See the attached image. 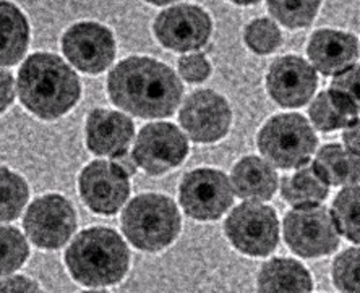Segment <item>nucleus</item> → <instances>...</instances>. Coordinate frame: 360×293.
<instances>
[{"label": "nucleus", "instance_id": "1", "mask_svg": "<svg viewBox=\"0 0 360 293\" xmlns=\"http://www.w3.org/2000/svg\"><path fill=\"white\" fill-rule=\"evenodd\" d=\"M108 91L122 110L140 119H162L177 110L184 86L171 67L150 57H129L109 73Z\"/></svg>", "mask_w": 360, "mask_h": 293}, {"label": "nucleus", "instance_id": "2", "mask_svg": "<svg viewBox=\"0 0 360 293\" xmlns=\"http://www.w3.org/2000/svg\"><path fill=\"white\" fill-rule=\"evenodd\" d=\"M21 104L42 120H56L78 103L82 94L77 73L59 56L38 52L18 72Z\"/></svg>", "mask_w": 360, "mask_h": 293}, {"label": "nucleus", "instance_id": "3", "mask_svg": "<svg viewBox=\"0 0 360 293\" xmlns=\"http://www.w3.org/2000/svg\"><path fill=\"white\" fill-rule=\"evenodd\" d=\"M72 277L88 287L114 285L129 271L130 254L122 237L112 228L93 227L73 240L65 253Z\"/></svg>", "mask_w": 360, "mask_h": 293}, {"label": "nucleus", "instance_id": "4", "mask_svg": "<svg viewBox=\"0 0 360 293\" xmlns=\"http://www.w3.org/2000/svg\"><path fill=\"white\" fill-rule=\"evenodd\" d=\"M120 222L129 242L143 252H160L169 247L182 226L176 202L155 193L131 200L122 212Z\"/></svg>", "mask_w": 360, "mask_h": 293}, {"label": "nucleus", "instance_id": "5", "mask_svg": "<svg viewBox=\"0 0 360 293\" xmlns=\"http://www.w3.org/2000/svg\"><path fill=\"white\" fill-rule=\"evenodd\" d=\"M257 143L268 162L289 170L309 162L319 140L305 117L281 114L263 125Z\"/></svg>", "mask_w": 360, "mask_h": 293}, {"label": "nucleus", "instance_id": "6", "mask_svg": "<svg viewBox=\"0 0 360 293\" xmlns=\"http://www.w3.org/2000/svg\"><path fill=\"white\" fill-rule=\"evenodd\" d=\"M284 240L302 258H320L340 247L335 219L325 206L295 207L284 217Z\"/></svg>", "mask_w": 360, "mask_h": 293}, {"label": "nucleus", "instance_id": "7", "mask_svg": "<svg viewBox=\"0 0 360 293\" xmlns=\"http://www.w3.org/2000/svg\"><path fill=\"white\" fill-rule=\"evenodd\" d=\"M224 230L231 243L248 256H268L279 242L276 211L260 202H243L232 209Z\"/></svg>", "mask_w": 360, "mask_h": 293}, {"label": "nucleus", "instance_id": "8", "mask_svg": "<svg viewBox=\"0 0 360 293\" xmlns=\"http://www.w3.org/2000/svg\"><path fill=\"white\" fill-rule=\"evenodd\" d=\"M180 206L197 221H216L232 204V186L224 172L197 169L185 174L180 182Z\"/></svg>", "mask_w": 360, "mask_h": 293}, {"label": "nucleus", "instance_id": "9", "mask_svg": "<svg viewBox=\"0 0 360 293\" xmlns=\"http://www.w3.org/2000/svg\"><path fill=\"white\" fill-rule=\"evenodd\" d=\"M25 232L36 247L57 249L77 228V214L70 201L60 195H46L31 202L25 214Z\"/></svg>", "mask_w": 360, "mask_h": 293}, {"label": "nucleus", "instance_id": "10", "mask_svg": "<svg viewBox=\"0 0 360 293\" xmlns=\"http://www.w3.org/2000/svg\"><path fill=\"white\" fill-rule=\"evenodd\" d=\"M187 154V138L176 125L166 122L143 126L134 148L135 161L150 175H162L176 169Z\"/></svg>", "mask_w": 360, "mask_h": 293}, {"label": "nucleus", "instance_id": "11", "mask_svg": "<svg viewBox=\"0 0 360 293\" xmlns=\"http://www.w3.org/2000/svg\"><path fill=\"white\" fill-rule=\"evenodd\" d=\"M158 41L176 52L197 51L210 39L213 23L198 5L179 4L162 10L153 25Z\"/></svg>", "mask_w": 360, "mask_h": 293}, {"label": "nucleus", "instance_id": "12", "mask_svg": "<svg viewBox=\"0 0 360 293\" xmlns=\"http://www.w3.org/2000/svg\"><path fill=\"white\" fill-rule=\"evenodd\" d=\"M67 60L84 73L104 72L115 57V39L105 26L94 21L73 25L62 37Z\"/></svg>", "mask_w": 360, "mask_h": 293}, {"label": "nucleus", "instance_id": "13", "mask_svg": "<svg viewBox=\"0 0 360 293\" xmlns=\"http://www.w3.org/2000/svg\"><path fill=\"white\" fill-rule=\"evenodd\" d=\"M179 120L193 141L214 143L229 131L232 112L221 94L200 89L185 99Z\"/></svg>", "mask_w": 360, "mask_h": 293}, {"label": "nucleus", "instance_id": "14", "mask_svg": "<svg viewBox=\"0 0 360 293\" xmlns=\"http://www.w3.org/2000/svg\"><path fill=\"white\" fill-rule=\"evenodd\" d=\"M80 195L93 212L112 216L130 195L129 177L120 172L112 162L93 161L82 170Z\"/></svg>", "mask_w": 360, "mask_h": 293}, {"label": "nucleus", "instance_id": "15", "mask_svg": "<svg viewBox=\"0 0 360 293\" xmlns=\"http://www.w3.org/2000/svg\"><path fill=\"white\" fill-rule=\"evenodd\" d=\"M319 86V77L310 63L297 56L276 58L269 67L266 88L279 105L289 109L309 103Z\"/></svg>", "mask_w": 360, "mask_h": 293}, {"label": "nucleus", "instance_id": "16", "mask_svg": "<svg viewBox=\"0 0 360 293\" xmlns=\"http://www.w3.org/2000/svg\"><path fill=\"white\" fill-rule=\"evenodd\" d=\"M307 54L316 70L325 77L340 74L354 67L359 58V41L352 33L316 30L310 37Z\"/></svg>", "mask_w": 360, "mask_h": 293}, {"label": "nucleus", "instance_id": "17", "mask_svg": "<svg viewBox=\"0 0 360 293\" xmlns=\"http://www.w3.org/2000/svg\"><path fill=\"white\" fill-rule=\"evenodd\" d=\"M135 135V125L120 112L94 109L86 120V145L98 156H117L127 151Z\"/></svg>", "mask_w": 360, "mask_h": 293}, {"label": "nucleus", "instance_id": "18", "mask_svg": "<svg viewBox=\"0 0 360 293\" xmlns=\"http://www.w3.org/2000/svg\"><path fill=\"white\" fill-rule=\"evenodd\" d=\"M276 170L260 157L247 156L232 169V190L242 200L268 201L276 193Z\"/></svg>", "mask_w": 360, "mask_h": 293}, {"label": "nucleus", "instance_id": "19", "mask_svg": "<svg viewBox=\"0 0 360 293\" xmlns=\"http://www.w3.org/2000/svg\"><path fill=\"white\" fill-rule=\"evenodd\" d=\"M314 282L305 266L290 258L264 263L258 274V293H311Z\"/></svg>", "mask_w": 360, "mask_h": 293}, {"label": "nucleus", "instance_id": "20", "mask_svg": "<svg viewBox=\"0 0 360 293\" xmlns=\"http://www.w3.org/2000/svg\"><path fill=\"white\" fill-rule=\"evenodd\" d=\"M30 26L17 5L0 2V65L10 67L25 57Z\"/></svg>", "mask_w": 360, "mask_h": 293}, {"label": "nucleus", "instance_id": "21", "mask_svg": "<svg viewBox=\"0 0 360 293\" xmlns=\"http://www.w3.org/2000/svg\"><path fill=\"white\" fill-rule=\"evenodd\" d=\"M314 169L326 185H354L360 182V157L341 145H326L316 154Z\"/></svg>", "mask_w": 360, "mask_h": 293}, {"label": "nucleus", "instance_id": "22", "mask_svg": "<svg viewBox=\"0 0 360 293\" xmlns=\"http://www.w3.org/2000/svg\"><path fill=\"white\" fill-rule=\"evenodd\" d=\"M311 124L323 133L351 126L359 120V112L333 89L321 91L310 104Z\"/></svg>", "mask_w": 360, "mask_h": 293}, {"label": "nucleus", "instance_id": "23", "mask_svg": "<svg viewBox=\"0 0 360 293\" xmlns=\"http://www.w3.org/2000/svg\"><path fill=\"white\" fill-rule=\"evenodd\" d=\"M328 185L316 175L314 165H305L297 172L283 178L281 195L290 206H316L328 198Z\"/></svg>", "mask_w": 360, "mask_h": 293}, {"label": "nucleus", "instance_id": "24", "mask_svg": "<svg viewBox=\"0 0 360 293\" xmlns=\"http://www.w3.org/2000/svg\"><path fill=\"white\" fill-rule=\"evenodd\" d=\"M336 228L349 242L360 243V186H347L333 201Z\"/></svg>", "mask_w": 360, "mask_h": 293}, {"label": "nucleus", "instance_id": "25", "mask_svg": "<svg viewBox=\"0 0 360 293\" xmlns=\"http://www.w3.org/2000/svg\"><path fill=\"white\" fill-rule=\"evenodd\" d=\"M30 198L28 183L18 174L0 167V222L17 219Z\"/></svg>", "mask_w": 360, "mask_h": 293}, {"label": "nucleus", "instance_id": "26", "mask_svg": "<svg viewBox=\"0 0 360 293\" xmlns=\"http://www.w3.org/2000/svg\"><path fill=\"white\" fill-rule=\"evenodd\" d=\"M30 247L21 232L13 227H0V275L12 274L28 259Z\"/></svg>", "mask_w": 360, "mask_h": 293}, {"label": "nucleus", "instance_id": "27", "mask_svg": "<svg viewBox=\"0 0 360 293\" xmlns=\"http://www.w3.org/2000/svg\"><path fill=\"white\" fill-rule=\"evenodd\" d=\"M331 275L341 293H360V248H349L338 254Z\"/></svg>", "mask_w": 360, "mask_h": 293}, {"label": "nucleus", "instance_id": "28", "mask_svg": "<svg viewBox=\"0 0 360 293\" xmlns=\"http://www.w3.org/2000/svg\"><path fill=\"white\" fill-rule=\"evenodd\" d=\"M319 8L320 2H268L269 13L290 30L311 25Z\"/></svg>", "mask_w": 360, "mask_h": 293}, {"label": "nucleus", "instance_id": "29", "mask_svg": "<svg viewBox=\"0 0 360 293\" xmlns=\"http://www.w3.org/2000/svg\"><path fill=\"white\" fill-rule=\"evenodd\" d=\"M245 42L255 54L266 56L278 51L283 42V36L274 21L269 18H257L247 25Z\"/></svg>", "mask_w": 360, "mask_h": 293}, {"label": "nucleus", "instance_id": "30", "mask_svg": "<svg viewBox=\"0 0 360 293\" xmlns=\"http://www.w3.org/2000/svg\"><path fill=\"white\" fill-rule=\"evenodd\" d=\"M330 89L341 94L360 114V65H354L346 72L336 74Z\"/></svg>", "mask_w": 360, "mask_h": 293}, {"label": "nucleus", "instance_id": "31", "mask_svg": "<svg viewBox=\"0 0 360 293\" xmlns=\"http://www.w3.org/2000/svg\"><path fill=\"white\" fill-rule=\"evenodd\" d=\"M179 72L185 82L201 83L211 74V65L203 54L184 56L179 60Z\"/></svg>", "mask_w": 360, "mask_h": 293}, {"label": "nucleus", "instance_id": "32", "mask_svg": "<svg viewBox=\"0 0 360 293\" xmlns=\"http://www.w3.org/2000/svg\"><path fill=\"white\" fill-rule=\"evenodd\" d=\"M0 293H42V290L28 277L13 275L0 280Z\"/></svg>", "mask_w": 360, "mask_h": 293}, {"label": "nucleus", "instance_id": "33", "mask_svg": "<svg viewBox=\"0 0 360 293\" xmlns=\"http://www.w3.org/2000/svg\"><path fill=\"white\" fill-rule=\"evenodd\" d=\"M15 99L13 77L7 70H0V114L10 108Z\"/></svg>", "mask_w": 360, "mask_h": 293}, {"label": "nucleus", "instance_id": "34", "mask_svg": "<svg viewBox=\"0 0 360 293\" xmlns=\"http://www.w3.org/2000/svg\"><path fill=\"white\" fill-rule=\"evenodd\" d=\"M112 164L120 170L122 174L127 175V177H131V175H135L136 170H139V162L135 161L134 154H129L127 151L114 156Z\"/></svg>", "mask_w": 360, "mask_h": 293}, {"label": "nucleus", "instance_id": "35", "mask_svg": "<svg viewBox=\"0 0 360 293\" xmlns=\"http://www.w3.org/2000/svg\"><path fill=\"white\" fill-rule=\"evenodd\" d=\"M342 141L344 145L349 148V151L357 154L360 157V119L352 124L351 126H347L342 133Z\"/></svg>", "mask_w": 360, "mask_h": 293}, {"label": "nucleus", "instance_id": "36", "mask_svg": "<svg viewBox=\"0 0 360 293\" xmlns=\"http://www.w3.org/2000/svg\"><path fill=\"white\" fill-rule=\"evenodd\" d=\"M83 293H109V292H98V290H94V292H83Z\"/></svg>", "mask_w": 360, "mask_h": 293}]
</instances>
